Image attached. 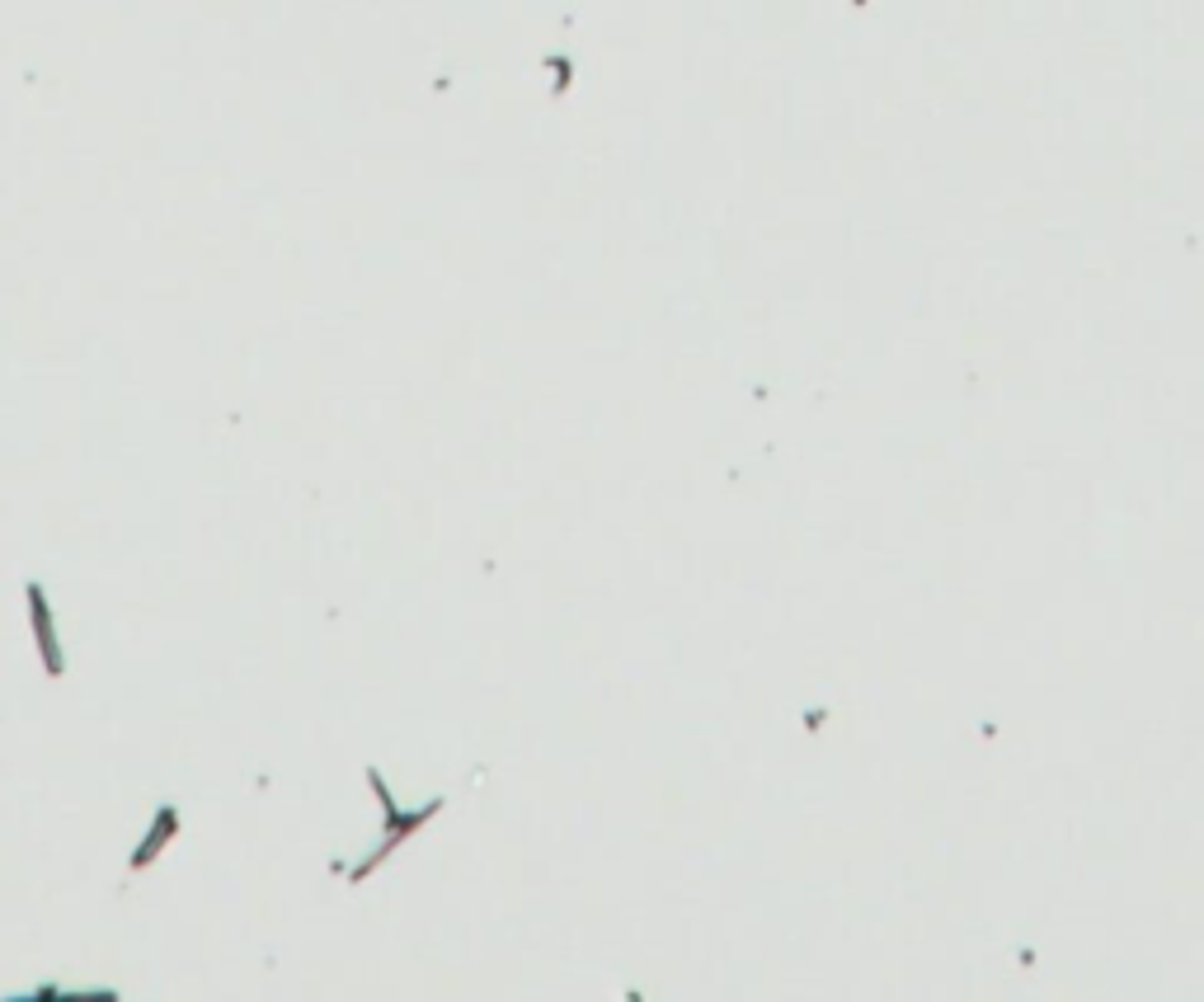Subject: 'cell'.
<instances>
[{"instance_id":"obj_2","label":"cell","mask_w":1204,"mask_h":1002,"mask_svg":"<svg viewBox=\"0 0 1204 1002\" xmlns=\"http://www.w3.org/2000/svg\"><path fill=\"white\" fill-rule=\"evenodd\" d=\"M165 833H175V810H161V824H156V833H150V838L141 842V852H137V866H141V862H150V856H156V847L165 842Z\"/></svg>"},{"instance_id":"obj_1","label":"cell","mask_w":1204,"mask_h":1002,"mask_svg":"<svg viewBox=\"0 0 1204 1002\" xmlns=\"http://www.w3.org/2000/svg\"><path fill=\"white\" fill-rule=\"evenodd\" d=\"M29 607H33V621H38L43 669H47V673H61V650H57V640H52V626H47V603H43V589H38V584L29 589Z\"/></svg>"}]
</instances>
